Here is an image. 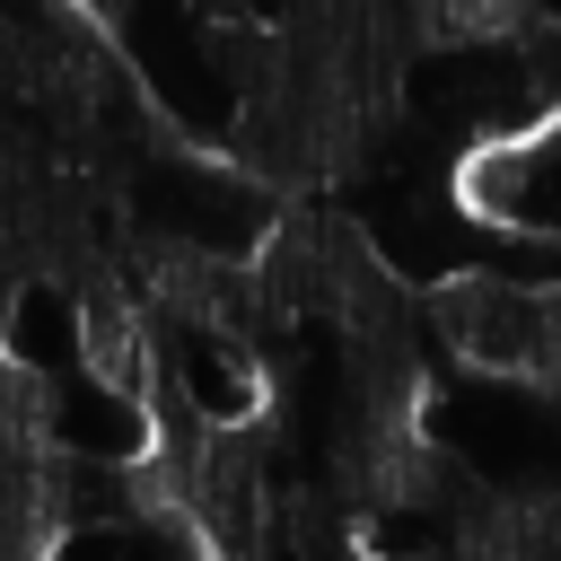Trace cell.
Here are the masks:
<instances>
[{"instance_id": "1", "label": "cell", "mask_w": 561, "mask_h": 561, "mask_svg": "<svg viewBox=\"0 0 561 561\" xmlns=\"http://www.w3.org/2000/svg\"><path fill=\"white\" fill-rule=\"evenodd\" d=\"M0 359L26 386L79 377L88 368V289L61 272H18L0 298Z\"/></svg>"}, {"instance_id": "2", "label": "cell", "mask_w": 561, "mask_h": 561, "mask_svg": "<svg viewBox=\"0 0 561 561\" xmlns=\"http://www.w3.org/2000/svg\"><path fill=\"white\" fill-rule=\"evenodd\" d=\"M552 394H561V377H552Z\"/></svg>"}]
</instances>
